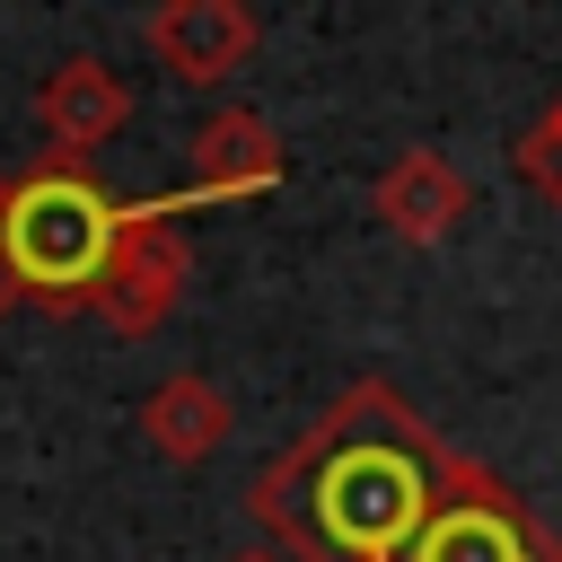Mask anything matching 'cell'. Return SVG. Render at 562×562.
<instances>
[{
  "instance_id": "cell-1",
  "label": "cell",
  "mask_w": 562,
  "mask_h": 562,
  "mask_svg": "<svg viewBox=\"0 0 562 562\" xmlns=\"http://www.w3.org/2000/svg\"><path fill=\"white\" fill-rule=\"evenodd\" d=\"M483 465L457 457L386 378H351L246 492L281 562H404L413 536L474 483Z\"/></svg>"
},
{
  "instance_id": "cell-2",
  "label": "cell",
  "mask_w": 562,
  "mask_h": 562,
  "mask_svg": "<svg viewBox=\"0 0 562 562\" xmlns=\"http://www.w3.org/2000/svg\"><path fill=\"white\" fill-rule=\"evenodd\" d=\"M9 281L26 307L44 316H88L97 307V281H105V255H114V228H123V202L105 193L97 167L79 158H35L26 176H9Z\"/></svg>"
},
{
  "instance_id": "cell-3",
  "label": "cell",
  "mask_w": 562,
  "mask_h": 562,
  "mask_svg": "<svg viewBox=\"0 0 562 562\" xmlns=\"http://www.w3.org/2000/svg\"><path fill=\"white\" fill-rule=\"evenodd\" d=\"M176 211H184L176 193L167 202H123V228H114V255H105V281H97V307H88L123 342L158 334L176 316L184 281H193V246H184V220Z\"/></svg>"
},
{
  "instance_id": "cell-4",
  "label": "cell",
  "mask_w": 562,
  "mask_h": 562,
  "mask_svg": "<svg viewBox=\"0 0 562 562\" xmlns=\"http://www.w3.org/2000/svg\"><path fill=\"white\" fill-rule=\"evenodd\" d=\"M404 562H562V536L483 465L422 536H413V553Z\"/></svg>"
},
{
  "instance_id": "cell-5",
  "label": "cell",
  "mask_w": 562,
  "mask_h": 562,
  "mask_svg": "<svg viewBox=\"0 0 562 562\" xmlns=\"http://www.w3.org/2000/svg\"><path fill=\"white\" fill-rule=\"evenodd\" d=\"M140 44H149L158 70H176L184 88H220V79H237V70L255 61L263 26H255V9H237V0H158V9L140 18Z\"/></svg>"
},
{
  "instance_id": "cell-6",
  "label": "cell",
  "mask_w": 562,
  "mask_h": 562,
  "mask_svg": "<svg viewBox=\"0 0 562 562\" xmlns=\"http://www.w3.org/2000/svg\"><path fill=\"white\" fill-rule=\"evenodd\" d=\"M281 176H290L281 132H272L255 105H220V114L193 123V184H184L176 202H184V211H193V202H246V193H272Z\"/></svg>"
},
{
  "instance_id": "cell-7",
  "label": "cell",
  "mask_w": 562,
  "mask_h": 562,
  "mask_svg": "<svg viewBox=\"0 0 562 562\" xmlns=\"http://www.w3.org/2000/svg\"><path fill=\"white\" fill-rule=\"evenodd\" d=\"M35 123H44V158H79V167H88V158L132 123V88H123L97 53H70V61L44 70Z\"/></svg>"
},
{
  "instance_id": "cell-8",
  "label": "cell",
  "mask_w": 562,
  "mask_h": 562,
  "mask_svg": "<svg viewBox=\"0 0 562 562\" xmlns=\"http://www.w3.org/2000/svg\"><path fill=\"white\" fill-rule=\"evenodd\" d=\"M369 211L386 220V237H404V246H439V237H457V220L474 211V184H465L457 158H439V149H404V158L369 184Z\"/></svg>"
},
{
  "instance_id": "cell-9",
  "label": "cell",
  "mask_w": 562,
  "mask_h": 562,
  "mask_svg": "<svg viewBox=\"0 0 562 562\" xmlns=\"http://www.w3.org/2000/svg\"><path fill=\"white\" fill-rule=\"evenodd\" d=\"M228 430H237V404H228V386L202 378V369H176V378H158V386L140 395V439H149L167 465L220 457Z\"/></svg>"
},
{
  "instance_id": "cell-10",
  "label": "cell",
  "mask_w": 562,
  "mask_h": 562,
  "mask_svg": "<svg viewBox=\"0 0 562 562\" xmlns=\"http://www.w3.org/2000/svg\"><path fill=\"white\" fill-rule=\"evenodd\" d=\"M509 167H518V176H527V184L562 211V97H553V105H544L518 140H509Z\"/></svg>"
},
{
  "instance_id": "cell-11",
  "label": "cell",
  "mask_w": 562,
  "mask_h": 562,
  "mask_svg": "<svg viewBox=\"0 0 562 562\" xmlns=\"http://www.w3.org/2000/svg\"><path fill=\"white\" fill-rule=\"evenodd\" d=\"M0 220H9V176H0ZM18 307V281H9V228H0V316Z\"/></svg>"
},
{
  "instance_id": "cell-12",
  "label": "cell",
  "mask_w": 562,
  "mask_h": 562,
  "mask_svg": "<svg viewBox=\"0 0 562 562\" xmlns=\"http://www.w3.org/2000/svg\"><path fill=\"white\" fill-rule=\"evenodd\" d=\"M228 562H281V553H272V544H246V553H228Z\"/></svg>"
}]
</instances>
